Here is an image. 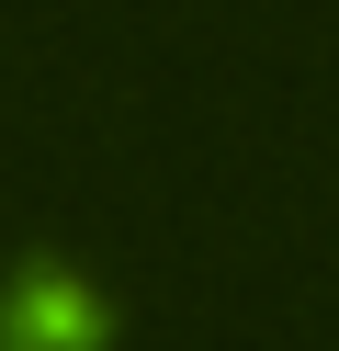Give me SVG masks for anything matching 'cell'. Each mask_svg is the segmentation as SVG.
Returning a JSON list of instances; mask_svg holds the SVG:
<instances>
[{"label":"cell","mask_w":339,"mask_h":351,"mask_svg":"<svg viewBox=\"0 0 339 351\" xmlns=\"http://www.w3.org/2000/svg\"><path fill=\"white\" fill-rule=\"evenodd\" d=\"M113 340V295L68 261H12L0 283V351H102Z\"/></svg>","instance_id":"1"}]
</instances>
